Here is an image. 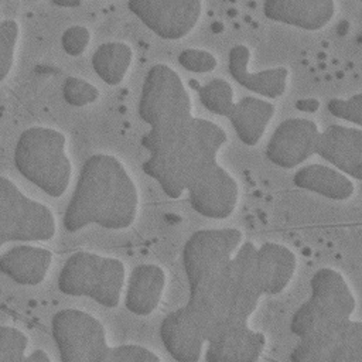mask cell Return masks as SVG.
<instances>
[{"label": "cell", "instance_id": "cell-11", "mask_svg": "<svg viewBox=\"0 0 362 362\" xmlns=\"http://www.w3.org/2000/svg\"><path fill=\"white\" fill-rule=\"evenodd\" d=\"M127 7L157 37L175 41L195 30L205 4L201 0H130Z\"/></svg>", "mask_w": 362, "mask_h": 362}, {"label": "cell", "instance_id": "cell-33", "mask_svg": "<svg viewBox=\"0 0 362 362\" xmlns=\"http://www.w3.org/2000/svg\"><path fill=\"white\" fill-rule=\"evenodd\" d=\"M55 4L61 6V7H78V6H81L79 1H76V3H55Z\"/></svg>", "mask_w": 362, "mask_h": 362}, {"label": "cell", "instance_id": "cell-23", "mask_svg": "<svg viewBox=\"0 0 362 362\" xmlns=\"http://www.w3.org/2000/svg\"><path fill=\"white\" fill-rule=\"evenodd\" d=\"M296 187L332 201H348L355 194V182L339 170L324 164H308L293 177Z\"/></svg>", "mask_w": 362, "mask_h": 362}, {"label": "cell", "instance_id": "cell-1", "mask_svg": "<svg viewBox=\"0 0 362 362\" xmlns=\"http://www.w3.org/2000/svg\"><path fill=\"white\" fill-rule=\"evenodd\" d=\"M139 209L140 191L130 170L119 157L96 153L82 164L62 222L72 233L89 225L123 230L136 222Z\"/></svg>", "mask_w": 362, "mask_h": 362}, {"label": "cell", "instance_id": "cell-19", "mask_svg": "<svg viewBox=\"0 0 362 362\" xmlns=\"http://www.w3.org/2000/svg\"><path fill=\"white\" fill-rule=\"evenodd\" d=\"M338 4L334 0H266L263 14L286 25L307 31L327 27L335 17Z\"/></svg>", "mask_w": 362, "mask_h": 362}, {"label": "cell", "instance_id": "cell-28", "mask_svg": "<svg viewBox=\"0 0 362 362\" xmlns=\"http://www.w3.org/2000/svg\"><path fill=\"white\" fill-rule=\"evenodd\" d=\"M62 96L68 105L82 107L95 103L99 99L100 92L93 83L83 78L68 76L62 85Z\"/></svg>", "mask_w": 362, "mask_h": 362}, {"label": "cell", "instance_id": "cell-22", "mask_svg": "<svg viewBox=\"0 0 362 362\" xmlns=\"http://www.w3.org/2000/svg\"><path fill=\"white\" fill-rule=\"evenodd\" d=\"M274 113V103L257 96H243L235 102L228 119L239 140L245 146L253 147L264 136Z\"/></svg>", "mask_w": 362, "mask_h": 362}, {"label": "cell", "instance_id": "cell-5", "mask_svg": "<svg viewBox=\"0 0 362 362\" xmlns=\"http://www.w3.org/2000/svg\"><path fill=\"white\" fill-rule=\"evenodd\" d=\"M137 110L150 127L141 137L144 140L170 136L194 119L192 99L184 81L174 68L161 62L146 74Z\"/></svg>", "mask_w": 362, "mask_h": 362}, {"label": "cell", "instance_id": "cell-21", "mask_svg": "<svg viewBox=\"0 0 362 362\" xmlns=\"http://www.w3.org/2000/svg\"><path fill=\"white\" fill-rule=\"evenodd\" d=\"M52 260V250L42 246L20 243L3 250L0 267L10 280L20 286H38L47 279Z\"/></svg>", "mask_w": 362, "mask_h": 362}, {"label": "cell", "instance_id": "cell-14", "mask_svg": "<svg viewBox=\"0 0 362 362\" xmlns=\"http://www.w3.org/2000/svg\"><path fill=\"white\" fill-rule=\"evenodd\" d=\"M158 334L173 359L198 362L209 337V327L185 304L163 318Z\"/></svg>", "mask_w": 362, "mask_h": 362}, {"label": "cell", "instance_id": "cell-2", "mask_svg": "<svg viewBox=\"0 0 362 362\" xmlns=\"http://www.w3.org/2000/svg\"><path fill=\"white\" fill-rule=\"evenodd\" d=\"M242 242L243 233L238 228H209L195 230L184 243L181 257L188 283L187 305L209 331L223 317L232 259Z\"/></svg>", "mask_w": 362, "mask_h": 362}, {"label": "cell", "instance_id": "cell-29", "mask_svg": "<svg viewBox=\"0 0 362 362\" xmlns=\"http://www.w3.org/2000/svg\"><path fill=\"white\" fill-rule=\"evenodd\" d=\"M178 64L194 74H208L218 66V58L208 49L187 48L178 54Z\"/></svg>", "mask_w": 362, "mask_h": 362}, {"label": "cell", "instance_id": "cell-31", "mask_svg": "<svg viewBox=\"0 0 362 362\" xmlns=\"http://www.w3.org/2000/svg\"><path fill=\"white\" fill-rule=\"evenodd\" d=\"M92 40V34L85 25H71L68 27L61 37V45L64 51L69 57H79L85 52L89 42Z\"/></svg>", "mask_w": 362, "mask_h": 362}, {"label": "cell", "instance_id": "cell-24", "mask_svg": "<svg viewBox=\"0 0 362 362\" xmlns=\"http://www.w3.org/2000/svg\"><path fill=\"white\" fill-rule=\"evenodd\" d=\"M133 48L123 41H107L92 54L95 74L107 85L116 86L124 81L133 64Z\"/></svg>", "mask_w": 362, "mask_h": 362}, {"label": "cell", "instance_id": "cell-16", "mask_svg": "<svg viewBox=\"0 0 362 362\" xmlns=\"http://www.w3.org/2000/svg\"><path fill=\"white\" fill-rule=\"evenodd\" d=\"M315 154L355 181L362 180V129L331 124L320 133Z\"/></svg>", "mask_w": 362, "mask_h": 362}, {"label": "cell", "instance_id": "cell-8", "mask_svg": "<svg viewBox=\"0 0 362 362\" xmlns=\"http://www.w3.org/2000/svg\"><path fill=\"white\" fill-rule=\"evenodd\" d=\"M58 230L51 206L28 195L7 175L0 177V240L49 242Z\"/></svg>", "mask_w": 362, "mask_h": 362}, {"label": "cell", "instance_id": "cell-27", "mask_svg": "<svg viewBox=\"0 0 362 362\" xmlns=\"http://www.w3.org/2000/svg\"><path fill=\"white\" fill-rule=\"evenodd\" d=\"M30 338L13 325L0 328V362H25Z\"/></svg>", "mask_w": 362, "mask_h": 362}, {"label": "cell", "instance_id": "cell-12", "mask_svg": "<svg viewBox=\"0 0 362 362\" xmlns=\"http://www.w3.org/2000/svg\"><path fill=\"white\" fill-rule=\"evenodd\" d=\"M185 191L191 208L209 219L232 216L239 204V182L218 161L197 175Z\"/></svg>", "mask_w": 362, "mask_h": 362}, {"label": "cell", "instance_id": "cell-3", "mask_svg": "<svg viewBox=\"0 0 362 362\" xmlns=\"http://www.w3.org/2000/svg\"><path fill=\"white\" fill-rule=\"evenodd\" d=\"M226 141V132L218 123L194 117L171 136L141 143L148 151L141 168L168 198L177 199L197 175L218 161V153Z\"/></svg>", "mask_w": 362, "mask_h": 362}, {"label": "cell", "instance_id": "cell-9", "mask_svg": "<svg viewBox=\"0 0 362 362\" xmlns=\"http://www.w3.org/2000/svg\"><path fill=\"white\" fill-rule=\"evenodd\" d=\"M51 334L62 362H115L116 346L107 344L105 325L88 311H57L51 318Z\"/></svg>", "mask_w": 362, "mask_h": 362}, {"label": "cell", "instance_id": "cell-25", "mask_svg": "<svg viewBox=\"0 0 362 362\" xmlns=\"http://www.w3.org/2000/svg\"><path fill=\"white\" fill-rule=\"evenodd\" d=\"M198 95L202 106L218 116L228 117L235 105L233 88L226 79L222 78L211 79L199 89Z\"/></svg>", "mask_w": 362, "mask_h": 362}, {"label": "cell", "instance_id": "cell-6", "mask_svg": "<svg viewBox=\"0 0 362 362\" xmlns=\"http://www.w3.org/2000/svg\"><path fill=\"white\" fill-rule=\"evenodd\" d=\"M124 281L126 264L120 259L76 250L62 264L57 286L62 294L88 297L106 308H116Z\"/></svg>", "mask_w": 362, "mask_h": 362}, {"label": "cell", "instance_id": "cell-17", "mask_svg": "<svg viewBox=\"0 0 362 362\" xmlns=\"http://www.w3.org/2000/svg\"><path fill=\"white\" fill-rule=\"evenodd\" d=\"M298 266V257L288 246L264 242L256 247L255 274L262 296H277L291 283Z\"/></svg>", "mask_w": 362, "mask_h": 362}, {"label": "cell", "instance_id": "cell-18", "mask_svg": "<svg viewBox=\"0 0 362 362\" xmlns=\"http://www.w3.org/2000/svg\"><path fill=\"white\" fill-rule=\"evenodd\" d=\"M250 49L243 44H236L228 55V69L230 76L245 89L264 96L277 99L286 93L290 71L287 66L267 68L259 72L249 69Z\"/></svg>", "mask_w": 362, "mask_h": 362}, {"label": "cell", "instance_id": "cell-15", "mask_svg": "<svg viewBox=\"0 0 362 362\" xmlns=\"http://www.w3.org/2000/svg\"><path fill=\"white\" fill-rule=\"evenodd\" d=\"M266 335L252 329L249 322L222 321L216 324L206 341V362H255L266 348Z\"/></svg>", "mask_w": 362, "mask_h": 362}, {"label": "cell", "instance_id": "cell-30", "mask_svg": "<svg viewBox=\"0 0 362 362\" xmlns=\"http://www.w3.org/2000/svg\"><path fill=\"white\" fill-rule=\"evenodd\" d=\"M328 112L338 119L354 123L361 127L362 124V93L358 92L348 99L332 98L327 102Z\"/></svg>", "mask_w": 362, "mask_h": 362}, {"label": "cell", "instance_id": "cell-32", "mask_svg": "<svg viewBox=\"0 0 362 362\" xmlns=\"http://www.w3.org/2000/svg\"><path fill=\"white\" fill-rule=\"evenodd\" d=\"M49 361H52V358L44 349H34L25 358V362H49Z\"/></svg>", "mask_w": 362, "mask_h": 362}, {"label": "cell", "instance_id": "cell-10", "mask_svg": "<svg viewBox=\"0 0 362 362\" xmlns=\"http://www.w3.org/2000/svg\"><path fill=\"white\" fill-rule=\"evenodd\" d=\"M293 362H362V322L345 320L300 338Z\"/></svg>", "mask_w": 362, "mask_h": 362}, {"label": "cell", "instance_id": "cell-7", "mask_svg": "<svg viewBox=\"0 0 362 362\" xmlns=\"http://www.w3.org/2000/svg\"><path fill=\"white\" fill-rule=\"evenodd\" d=\"M355 310L356 297L345 276L337 269L321 267L310 280V298L291 315L290 331L303 338L349 320Z\"/></svg>", "mask_w": 362, "mask_h": 362}, {"label": "cell", "instance_id": "cell-26", "mask_svg": "<svg viewBox=\"0 0 362 362\" xmlns=\"http://www.w3.org/2000/svg\"><path fill=\"white\" fill-rule=\"evenodd\" d=\"M20 23L16 18H3L0 23V76L6 81L10 75L20 40Z\"/></svg>", "mask_w": 362, "mask_h": 362}, {"label": "cell", "instance_id": "cell-20", "mask_svg": "<svg viewBox=\"0 0 362 362\" xmlns=\"http://www.w3.org/2000/svg\"><path fill=\"white\" fill-rule=\"evenodd\" d=\"M167 286V272L156 263H141L130 272L124 307L137 317L151 315L160 305Z\"/></svg>", "mask_w": 362, "mask_h": 362}, {"label": "cell", "instance_id": "cell-13", "mask_svg": "<svg viewBox=\"0 0 362 362\" xmlns=\"http://www.w3.org/2000/svg\"><path fill=\"white\" fill-rule=\"evenodd\" d=\"M318 124L308 117H288L273 132L266 146V158L284 170L303 164L313 154L320 137Z\"/></svg>", "mask_w": 362, "mask_h": 362}, {"label": "cell", "instance_id": "cell-4", "mask_svg": "<svg viewBox=\"0 0 362 362\" xmlns=\"http://www.w3.org/2000/svg\"><path fill=\"white\" fill-rule=\"evenodd\" d=\"M14 165L31 184L52 198H61L72 178V160L66 151V136L51 126H31L16 141Z\"/></svg>", "mask_w": 362, "mask_h": 362}]
</instances>
